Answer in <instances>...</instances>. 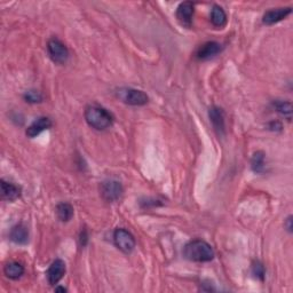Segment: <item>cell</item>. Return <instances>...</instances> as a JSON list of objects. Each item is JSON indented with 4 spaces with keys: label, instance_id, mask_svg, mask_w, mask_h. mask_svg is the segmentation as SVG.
I'll use <instances>...</instances> for the list:
<instances>
[{
    "label": "cell",
    "instance_id": "7a4b0ae2",
    "mask_svg": "<svg viewBox=\"0 0 293 293\" xmlns=\"http://www.w3.org/2000/svg\"><path fill=\"white\" fill-rule=\"evenodd\" d=\"M85 120L92 128L103 131L109 128L114 123V117L109 111L100 106H88L85 109Z\"/></svg>",
    "mask_w": 293,
    "mask_h": 293
},
{
    "label": "cell",
    "instance_id": "8fae6325",
    "mask_svg": "<svg viewBox=\"0 0 293 293\" xmlns=\"http://www.w3.org/2000/svg\"><path fill=\"white\" fill-rule=\"evenodd\" d=\"M292 13L291 7H281V8H274L265 13L263 17V22L266 25H273L275 23H278L282 20L286 19V17Z\"/></svg>",
    "mask_w": 293,
    "mask_h": 293
},
{
    "label": "cell",
    "instance_id": "52a82bcc",
    "mask_svg": "<svg viewBox=\"0 0 293 293\" xmlns=\"http://www.w3.org/2000/svg\"><path fill=\"white\" fill-rule=\"evenodd\" d=\"M209 117L214 131L219 137L226 133V121H224V112L219 107H211L209 109Z\"/></svg>",
    "mask_w": 293,
    "mask_h": 293
},
{
    "label": "cell",
    "instance_id": "5b68a950",
    "mask_svg": "<svg viewBox=\"0 0 293 293\" xmlns=\"http://www.w3.org/2000/svg\"><path fill=\"white\" fill-rule=\"evenodd\" d=\"M101 196L106 202H116L123 195V186L117 180H107L101 184Z\"/></svg>",
    "mask_w": 293,
    "mask_h": 293
},
{
    "label": "cell",
    "instance_id": "603a6c76",
    "mask_svg": "<svg viewBox=\"0 0 293 293\" xmlns=\"http://www.w3.org/2000/svg\"><path fill=\"white\" fill-rule=\"evenodd\" d=\"M269 128L272 131H281L282 129V125L278 121H273V123L269 124Z\"/></svg>",
    "mask_w": 293,
    "mask_h": 293
},
{
    "label": "cell",
    "instance_id": "ac0fdd59",
    "mask_svg": "<svg viewBox=\"0 0 293 293\" xmlns=\"http://www.w3.org/2000/svg\"><path fill=\"white\" fill-rule=\"evenodd\" d=\"M251 168L255 173H263L265 171V154L263 151H256L252 156Z\"/></svg>",
    "mask_w": 293,
    "mask_h": 293
},
{
    "label": "cell",
    "instance_id": "9c48e42d",
    "mask_svg": "<svg viewBox=\"0 0 293 293\" xmlns=\"http://www.w3.org/2000/svg\"><path fill=\"white\" fill-rule=\"evenodd\" d=\"M66 274V264L61 259L54 260L47 270V281L51 285H55L61 281Z\"/></svg>",
    "mask_w": 293,
    "mask_h": 293
},
{
    "label": "cell",
    "instance_id": "ffe728a7",
    "mask_svg": "<svg viewBox=\"0 0 293 293\" xmlns=\"http://www.w3.org/2000/svg\"><path fill=\"white\" fill-rule=\"evenodd\" d=\"M24 100L26 102H29V103H40V102H43L44 100V96H43V94L40 93L39 91H37V89H29V91H26L24 93Z\"/></svg>",
    "mask_w": 293,
    "mask_h": 293
},
{
    "label": "cell",
    "instance_id": "277c9868",
    "mask_svg": "<svg viewBox=\"0 0 293 293\" xmlns=\"http://www.w3.org/2000/svg\"><path fill=\"white\" fill-rule=\"evenodd\" d=\"M47 51L52 61L57 63V64H64L68 61V57H69V51H68L67 46L57 38L48 40Z\"/></svg>",
    "mask_w": 293,
    "mask_h": 293
},
{
    "label": "cell",
    "instance_id": "d6986e66",
    "mask_svg": "<svg viewBox=\"0 0 293 293\" xmlns=\"http://www.w3.org/2000/svg\"><path fill=\"white\" fill-rule=\"evenodd\" d=\"M275 109L277 110L282 116L285 117L287 120H291L292 118V103L288 101H281L277 100L274 102Z\"/></svg>",
    "mask_w": 293,
    "mask_h": 293
},
{
    "label": "cell",
    "instance_id": "6da1fadb",
    "mask_svg": "<svg viewBox=\"0 0 293 293\" xmlns=\"http://www.w3.org/2000/svg\"><path fill=\"white\" fill-rule=\"evenodd\" d=\"M183 255L193 263H209L214 258V250L205 241L195 240L184 246Z\"/></svg>",
    "mask_w": 293,
    "mask_h": 293
},
{
    "label": "cell",
    "instance_id": "cb8c5ba5",
    "mask_svg": "<svg viewBox=\"0 0 293 293\" xmlns=\"http://www.w3.org/2000/svg\"><path fill=\"white\" fill-rule=\"evenodd\" d=\"M284 226H285V228H286V231L288 232V233H292V216L290 215L288 216V218L286 219V221H285V224H284Z\"/></svg>",
    "mask_w": 293,
    "mask_h": 293
},
{
    "label": "cell",
    "instance_id": "30bf717a",
    "mask_svg": "<svg viewBox=\"0 0 293 293\" xmlns=\"http://www.w3.org/2000/svg\"><path fill=\"white\" fill-rule=\"evenodd\" d=\"M222 51L223 46L221 44L216 42H207L198 48L196 55L200 60H210V58H213L216 55H219Z\"/></svg>",
    "mask_w": 293,
    "mask_h": 293
},
{
    "label": "cell",
    "instance_id": "8992f818",
    "mask_svg": "<svg viewBox=\"0 0 293 293\" xmlns=\"http://www.w3.org/2000/svg\"><path fill=\"white\" fill-rule=\"evenodd\" d=\"M114 242L116 246L126 254L131 253L135 247V240L133 235L123 228L116 229L114 233Z\"/></svg>",
    "mask_w": 293,
    "mask_h": 293
},
{
    "label": "cell",
    "instance_id": "3957f363",
    "mask_svg": "<svg viewBox=\"0 0 293 293\" xmlns=\"http://www.w3.org/2000/svg\"><path fill=\"white\" fill-rule=\"evenodd\" d=\"M117 96L119 97V100L126 103V105L135 107L144 106L149 101V97H148L147 94L143 91L131 87L119 88L118 91H117Z\"/></svg>",
    "mask_w": 293,
    "mask_h": 293
},
{
    "label": "cell",
    "instance_id": "5bb4252c",
    "mask_svg": "<svg viewBox=\"0 0 293 293\" xmlns=\"http://www.w3.org/2000/svg\"><path fill=\"white\" fill-rule=\"evenodd\" d=\"M2 196L8 202H14L21 196V188L14 183L2 180Z\"/></svg>",
    "mask_w": 293,
    "mask_h": 293
},
{
    "label": "cell",
    "instance_id": "7c38bea8",
    "mask_svg": "<svg viewBox=\"0 0 293 293\" xmlns=\"http://www.w3.org/2000/svg\"><path fill=\"white\" fill-rule=\"evenodd\" d=\"M52 127V120L48 117H39L36 119L32 124H31L25 131V134L29 138H36L38 137L40 133H43L44 131Z\"/></svg>",
    "mask_w": 293,
    "mask_h": 293
},
{
    "label": "cell",
    "instance_id": "2e32d148",
    "mask_svg": "<svg viewBox=\"0 0 293 293\" xmlns=\"http://www.w3.org/2000/svg\"><path fill=\"white\" fill-rule=\"evenodd\" d=\"M4 273L6 276L11 279H19L24 274V267L19 263H8L5 267H4Z\"/></svg>",
    "mask_w": 293,
    "mask_h": 293
},
{
    "label": "cell",
    "instance_id": "7402d4cb",
    "mask_svg": "<svg viewBox=\"0 0 293 293\" xmlns=\"http://www.w3.org/2000/svg\"><path fill=\"white\" fill-rule=\"evenodd\" d=\"M79 241H80V245H82V246H85V245L87 244V242H88V235H87V233L85 232V231H84L82 234H80Z\"/></svg>",
    "mask_w": 293,
    "mask_h": 293
},
{
    "label": "cell",
    "instance_id": "9a60e30c",
    "mask_svg": "<svg viewBox=\"0 0 293 293\" xmlns=\"http://www.w3.org/2000/svg\"><path fill=\"white\" fill-rule=\"evenodd\" d=\"M211 22L216 28H223L227 23V14L222 7L214 5L211 12Z\"/></svg>",
    "mask_w": 293,
    "mask_h": 293
},
{
    "label": "cell",
    "instance_id": "4fadbf2b",
    "mask_svg": "<svg viewBox=\"0 0 293 293\" xmlns=\"http://www.w3.org/2000/svg\"><path fill=\"white\" fill-rule=\"evenodd\" d=\"M10 238L12 242L16 243V244L23 245L26 244L29 241V231L24 224L19 223L12 228L10 233Z\"/></svg>",
    "mask_w": 293,
    "mask_h": 293
},
{
    "label": "cell",
    "instance_id": "d4e9b609",
    "mask_svg": "<svg viewBox=\"0 0 293 293\" xmlns=\"http://www.w3.org/2000/svg\"><path fill=\"white\" fill-rule=\"evenodd\" d=\"M56 292H66L67 288L66 287H55Z\"/></svg>",
    "mask_w": 293,
    "mask_h": 293
},
{
    "label": "cell",
    "instance_id": "ba28073f",
    "mask_svg": "<svg viewBox=\"0 0 293 293\" xmlns=\"http://www.w3.org/2000/svg\"><path fill=\"white\" fill-rule=\"evenodd\" d=\"M193 13H195V5L191 2L181 3L177 10V19L180 24L190 28L192 23Z\"/></svg>",
    "mask_w": 293,
    "mask_h": 293
},
{
    "label": "cell",
    "instance_id": "44dd1931",
    "mask_svg": "<svg viewBox=\"0 0 293 293\" xmlns=\"http://www.w3.org/2000/svg\"><path fill=\"white\" fill-rule=\"evenodd\" d=\"M252 274L254 275L256 278H259L260 281H264L265 279V268L264 266L261 265L259 261H256L253 265H252Z\"/></svg>",
    "mask_w": 293,
    "mask_h": 293
},
{
    "label": "cell",
    "instance_id": "e0dca14e",
    "mask_svg": "<svg viewBox=\"0 0 293 293\" xmlns=\"http://www.w3.org/2000/svg\"><path fill=\"white\" fill-rule=\"evenodd\" d=\"M56 214L57 218L61 220L62 222L70 221L74 216V207H72L69 203H60L56 206Z\"/></svg>",
    "mask_w": 293,
    "mask_h": 293
}]
</instances>
